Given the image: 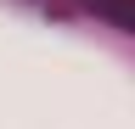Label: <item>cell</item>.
<instances>
[{
	"label": "cell",
	"mask_w": 135,
	"mask_h": 129,
	"mask_svg": "<svg viewBox=\"0 0 135 129\" xmlns=\"http://www.w3.org/2000/svg\"><path fill=\"white\" fill-rule=\"evenodd\" d=\"M79 6H90L96 17H107L113 28H124V34H135V0H79Z\"/></svg>",
	"instance_id": "6da1fadb"
}]
</instances>
